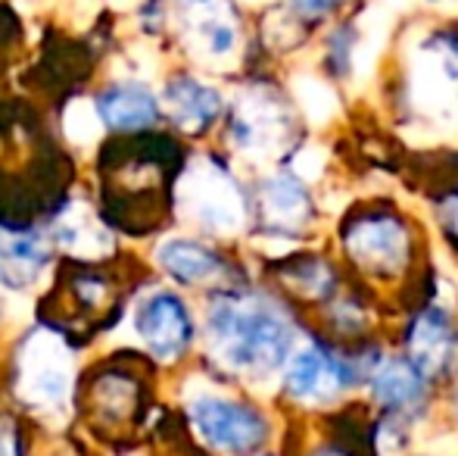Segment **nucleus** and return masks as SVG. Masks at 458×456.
Returning a JSON list of instances; mask_svg holds the SVG:
<instances>
[{
	"label": "nucleus",
	"mask_w": 458,
	"mask_h": 456,
	"mask_svg": "<svg viewBox=\"0 0 458 456\" xmlns=\"http://www.w3.org/2000/svg\"><path fill=\"white\" fill-rule=\"evenodd\" d=\"M443 222H446V228L458 237V194L443 203Z\"/></svg>",
	"instance_id": "nucleus-25"
},
{
	"label": "nucleus",
	"mask_w": 458,
	"mask_h": 456,
	"mask_svg": "<svg viewBox=\"0 0 458 456\" xmlns=\"http://www.w3.org/2000/svg\"><path fill=\"white\" fill-rule=\"evenodd\" d=\"M182 35L199 60L222 63L234 56L241 29L231 0H178Z\"/></svg>",
	"instance_id": "nucleus-11"
},
{
	"label": "nucleus",
	"mask_w": 458,
	"mask_h": 456,
	"mask_svg": "<svg viewBox=\"0 0 458 456\" xmlns=\"http://www.w3.org/2000/svg\"><path fill=\"white\" fill-rule=\"evenodd\" d=\"M346 250L362 266H371L377 272H393V269H399L405 262L409 231L386 210L365 213L346 231Z\"/></svg>",
	"instance_id": "nucleus-13"
},
{
	"label": "nucleus",
	"mask_w": 458,
	"mask_h": 456,
	"mask_svg": "<svg viewBox=\"0 0 458 456\" xmlns=\"http://www.w3.org/2000/svg\"><path fill=\"white\" fill-rule=\"evenodd\" d=\"M182 169L178 141L165 132L113 134L97 153V191L103 226L144 237L163 228L175 210Z\"/></svg>",
	"instance_id": "nucleus-1"
},
{
	"label": "nucleus",
	"mask_w": 458,
	"mask_h": 456,
	"mask_svg": "<svg viewBox=\"0 0 458 456\" xmlns=\"http://www.w3.org/2000/svg\"><path fill=\"white\" fill-rule=\"evenodd\" d=\"M206 338L218 363L234 375L266 378L287 359L293 323L259 294H218L206 310Z\"/></svg>",
	"instance_id": "nucleus-2"
},
{
	"label": "nucleus",
	"mask_w": 458,
	"mask_h": 456,
	"mask_svg": "<svg viewBox=\"0 0 458 456\" xmlns=\"http://www.w3.org/2000/svg\"><path fill=\"white\" fill-rule=\"evenodd\" d=\"M409 353L421 375H437L453 353V323L440 306H430L411 323Z\"/></svg>",
	"instance_id": "nucleus-19"
},
{
	"label": "nucleus",
	"mask_w": 458,
	"mask_h": 456,
	"mask_svg": "<svg viewBox=\"0 0 458 456\" xmlns=\"http://www.w3.org/2000/svg\"><path fill=\"white\" fill-rule=\"evenodd\" d=\"M54 241L47 228H4L0 226V285L13 291L38 285L54 260Z\"/></svg>",
	"instance_id": "nucleus-15"
},
{
	"label": "nucleus",
	"mask_w": 458,
	"mask_h": 456,
	"mask_svg": "<svg viewBox=\"0 0 458 456\" xmlns=\"http://www.w3.org/2000/svg\"><path fill=\"white\" fill-rule=\"evenodd\" d=\"M144 369L147 359L131 357V350H122L109 359H100L79 378L75 409L97 441L125 447L147 422L150 391H147Z\"/></svg>",
	"instance_id": "nucleus-4"
},
{
	"label": "nucleus",
	"mask_w": 458,
	"mask_h": 456,
	"mask_svg": "<svg viewBox=\"0 0 458 456\" xmlns=\"http://www.w3.org/2000/svg\"><path fill=\"white\" fill-rule=\"evenodd\" d=\"M178 210L212 235H234L247 226V197L216 159H197L178 176Z\"/></svg>",
	"instance_id": "nucleus-6"
},
{
	"label": "nucleus",
	"mask_w": 458,
	"mask_h": 456,
	"mask_svg": "<svg viewBox=\"0 0 458 456\" xmlns=\"http://www.w3.org/2000/svg\"><path fill=\"white\" fill-rule=\"evenodd\" d=\"M287 281L302 297H325L334 288V272L321 260L306 256V260H296L293 266L287 269Z\"/></svg>",
	"instance_id": "nucleus-21"
},
{
	"label": "nucleus",
	"mask_w": 458,
	"mask_h": 456,
	"mask_svg": "<svg viewBox=\"0 0 458 456\" xmlns=\"http://www.w3.org/2000/svg\"><path fill=\"white\" fill-rule=\"evenodd\" d=\"M340 4H344V0H290V10H293L300 19H318Z\"/></svg>",
	"instance_id": "nucleus-24"
},
{
	"label": "nucleus",
	"mask_w": 458,
	"mask_h": 456,
	"mask_svg": "<svg viewBox=\"0 0 458 456\" xmlns=\"http://www.w3.org/2000/svg\"><path fill=\"white\" fill-rule=\"evenodd\" d=\"M374 397L386 409H415L424 400V375L415 369V363L390 359L371 378Z\"/></svg>",
	"instance_id": "nucleus-20"
},
{
	"label": "nucleus",
	"mask_w": 458,
	"mask_h": 456,
	"mask_svg": "<svg viewBox=\"0 0 458 456\" xmlns=\"http://www.w3.org/2000/svg\"><path fill=\"white\" fill-rule=\"evenodd\" d=\"M134 329H138V338L147 347V353L159 363L182 359L193 341L191 310L175 291L147 294L134 313Z\"/></svg>",
	"instance_id": "nucleus-10"
},
{
	"label": "nucleus",
	"mask_w": 458,
	"mask_h": 456,
	"mask_svg": "<svg viewBox=\"0 0 458 456\" xmlns=\"http://www.w3.org/2000/svg\"><path fill=\"white\" fill-rule=\"evenodd\" d=\"M352 384V369L331 350L312 344L302 347L287 366L284 391L300 403H321L337 397L340 391Z\"/></svg>",
	"instance_id": "nucleus-14"
},
{
	"label": "nucleus",
	"mask_w": 458,
	"mask_h": 456,
	"mask_svg": "<svg viewBox=\"0 0 458 456\" xmlns=\"http://www.w3.org/2000/svg\"><path fill=\"white\" fill-rule=\"evenodd\" d=\"M0 456H25L22 419L10 409H0Z\"/></svg>",
	"instance_id": "nucleus-23"
},
{
	"label": "nucleus",
	"mask_w": 458,
	"mask_h": 456,
	"mask_svg": "<svg viewBox=\"0 0 458 456\" xmlns=\"http://www.w3.org/2000/svg\"><path fill=\"white\" fill-rule=\"evenodd\" d=\"M125 313V279L103 260H66L56 266L50 288L38 304V323L63 335L72 347L113 331Z\"/></svg>",
	"instance_id": "nucleus-3"
},
{
	"label": "nucleus",
	"mask_w": 458,
	"mask_h": 456,
	"mask_svg": "<svg viewBox=\"0 0 458 456\" xmlns=\"http://www.w3.org/2000/svg\"><path fill=\"white\" fill-rule=\"evenodd\" d=\"M193 432L225 456H250L268 438V422L256 407L218 394H199L187 407Z\"/></svg>",
	"instance_id": "nucleus-7"
},
{
	"label": "nucleus",
	"mask_w": 458,
	"mask_h": 456,
	"mask_svg": "<svg viewBox=\"0 0 458 456\" xmlns=\"http://www.w3.org/2000/svg\"><path fill=\"white\" fill-rule=\"evenodd\" d=\"M75 357L72 344L50 329H31L16 344L13 357V397L31 413H54L75 400Z\"/></svg>",
	"instance_id": "nucleus-5"
},
{
	"label": "nucleus",
	"mask_w": 458,
	"mask_h": 456,
	"mask_svg": "<svg viewBox=\"0 0 458 456\" xmlns=\"http://www.w3.org/2000/svg\"><path fill=\"white\" fill-rule=\"evenodd\" d=\"M94 110L100 116V125H106L113 134H134L157 128V122L163 119V100L144 82L119 79L97 91Z\"/></svg>",
	"instance_id": "nucleus-12"
},
{
	"label": "nucleus",
	"mask_w": 458,
	"mask_h": 456,
	"mask_svg": "<svg viewBox=\"0 0 458 456\" xmlns=\"http://www.w3.org/2000/svg\"><path fill=\"white\" fill-rule=\"evenodd\" d=\"M163 116L184 134H199L222 113V94L193 75H172L163 88Z\"/></svg>",
	"instance_id": "nucleus-16"
},
{
	"label": "nucleus",
	"mask_w": 458,
	"mask_h": 456,
	"mask_svg": "<svg viewBox=\"0 0 458 456\" xmlns=\"http://www.w3.org/2000/svg\"><path fill=\"white\" fill-rule=\"evenodd\" d=\"M411 104L434 119H458V31H437L411 60Z\"/></svg>",
	"instance_id": "nucleus-8"
},
{
	"label": "nucleus",
	"mask_w": 458,
	"mask_h": 456,
	"mask_svg": "<svg viewBox=\"0 0 458 456\" xmlns=\"http://www.w3.org/2000/svg\"><path fill=\"white\" fill-rule=\"evenodd\" d=\"M259 203L268 228L275 231H300L312 219V203H309L306 188H302L300 176H290V172L262 182Z\"/></svg>",
	"instance_id": "nucleus-18"
},
{
	"label": "nucleus",
	"mask_w": 458,
	"mask_h": 456,
	"mask_svg": "<svg viewBox=\"0 0 458 456\" xmlns=\"http://www.w3.org/2000/svg\"><path fill=\"white\" fill-rule=\"evenodd\" d=\"M290 113L272 88H250L231 116V144L250 157H277L290 141Z\"/></svg>",
	"instance_id": "nucleus-9"
},
{
	"label": "nucleus",
	"mask_w": 458,
	"mask_h": 456,
	"mask_svg": "<svg viewBox=\"0 0 458 456\" xmlns=\"http://www.w3.org/2000/svg\"><path fill=\"white\" fill-rule=\"evenodd\" d=\"M296 100L302 104V110L312 122H327L337 110V98L334 91L318 79H300L296 82Z\"/></svg>",
	"instance_id": "nucleus-22"
},
{
	"label": "nucleus",
	"mask_w": 458,
	"mask_h": 456,
	"mask_svg": "<svg viewBox=\"0 0 458 456\" xmlns=\"http://www.w3.org/2000/svg\"><path fill=\"white\" fill-rule=\"evenodd\" d=\"M157 262L178 285H206L228 269L222 254L193 237H165L157 247Z\"/></svg>",
	"instance_id": "nucleus-17"
},
{
	"label": "nucleus",
	"mask_w": 458,
	"mask_h": 456,
	"mask_svg": "<svg viewBox=\"0 0 458 456\" xmlns=\"http://www.w3.org/2000/svg\"><path fill=\"white\" fill-rule=\"evenodd\" d=\"M312 456H350L346 451H337V447H331V451H315Z\"/></svg>",
	"instance_id": "nucleus-26"
}]
</instances>
